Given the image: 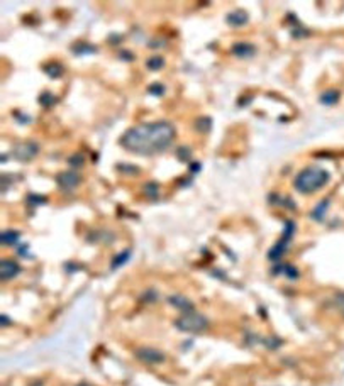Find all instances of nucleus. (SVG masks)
<instances>
[{"label":"nucleus","instance_id":"obj_1","mask_svg":"<svg viewBox=\"0 0 344 386\" xmlns=\"http://www.w3.org/2000/svg\"><path fill=\"white\" fill-rule=\"evenodd\" d=\"M175 127L166 120H156L131 127L121 137V146L129 152L153 156L166 151L175 139Z\"/></svg>","mask_w":344,"mask_h":386},{"label":"nucleus","instance_id":"obj_2","mask_svg":"<svg viewBox=\"0 0 344 386\" xmlns=\"http://www.w3.org/2000/svg\"><path fill=\"white\" fill-rule=\"evenodd\" d=\"M329 178H331L329 173L324 168L309 166L297 175L295 179H293V186L302 195H311L319 192L320 188H324L329 183Z\"/></svg>","mask_w":344,"mask_h":386},{"label":"nucleus","instance_id":"obj_3","mask_svg":"<svg viewBox=\"0 0 344 386\" xmlns=\"http://www.w3.org/2000/svg\"><path fill=\"white\" fill-rule=\"evenodd\" d=\"M178 330L182 332H188V334H198V332H204L205 328L209 327V320L205 319L204 315L197 312H187L185 315H182L180 319L175 322Z\"/></svg>","mask_w":344,"mask_h":386},{"label":"nucleus","instance_id":"obj_4","mask_svg":"<svg viewBox=\"0 0 344 386\" xmlns=\"http://www.w3.org/2000/svg\"><path fill=\"white\" fill-rule=\"evenodd\" d=\"M136 357L143 362H148V364H158V362L165 361V354L155 347H139L136 351Z\"/></svg>","mask_w":344,"mask_h":386},{"label":"nucleus","instance_id":"obj_5","mask_svg":"<svg viewBox=\"0 0 344 386\" xmlns=\"http://www.w3.org/2000/svg\"><path fill=\"white\" fill-rule=\"evenodd\" d=\"M80 175L76 173L73 170H68V171H63V173L58 175V178H56V181H58V186L61 190H64V192H71V190H75L76 186L80 185Z\"/></svg>","mask_w":344,"mask_h":386},{"label":"nucleus","instance_id":"obj_6","mask_svg":"<svg viewBox=\"0 0 344 386\" xmlns=\"http://www.w3.org/2000/svg\"><path fill=\"white\" fill-rule=\"evenodd\" d=\"M37 151H39V146L36 143H32V141H29V143L17 144L14 149V156L19 161H31L37 154Z\"/></svg>","mask_w":344,"mask_h":386},{"label":"nucleus","instance_id":"obj_7","mask_svg":"<svg viewBox=\"0 0 344 386\" xmlns=\"http://www.w3.org/2000/svg\"><path fill=\"white\" fill-rule=\"evenodd\" d=\"M19 273H21L19 263L12 261V259H3V261L0 263V278H2L3 281L12 280V278L17 276Z\"/></svg>","mask_w":344,"mask_h":386},{"label":"nucleus","instance_id":"obj_8","mask_svg":"<svg viewBox=\"0 0 344 386\" xmlns=\"http://www.w3.org/2000/svg\"><path fill=\"white\" fill-rule=\"evenodd\" d=\"M293 224L292 222H288L286 224V231H285V234H283V239L280 240V242L277 244V246L273 247V249H271V253H270V258H273V259H278L280 258L281 254H283V251H285V247H286V242H288L290 239V236L293 234Z\"/></svg>","mask_w":344,"mask_h":386},{"label":"nucleus","instance_id":"obj_9","mask_svg":"<svg viewBox=\"0 0 344 386\" xmlns=\"http://www.w3.org/2000/svg\"><path fill=\"white\" fill-rule=\"evenodd\" d=\"M232 53H234L238 58H251L256 53V48L250 43H236L232 46Z\"/></svg>","mask_w":344,"mask_h":386},{"label":"nucleus","instance_id":"obj_10","mask_svg":"<svg viewBox=\"0 0 344 386\" xmlns=\"http://www.w3.org/2000/svg\"><path fill=\"white\" fill-rule=\"evenodd\" d=\"M227 22L231 26H236V28L244 26L248 22V14L244 12V10H234V12H231L227 15Z\"/></svg>","mask_w":344,"mask_h":386},{"label":"nucleus","instance_id":"obj_11","mask_svg":"<svg viewBox=\"0 0 344 386\" xmlns=\"http://www.w3.org/2000/svg\"><path fill=\"white\" fill-rule=\"evenodd\" d=\"M170 303H173V307H178L180 310H185V312H192L193 310V307H192V301H188L187 298H183V297H171L170 298Z\"/></svg>","mask_w":344,"mask_h":386},{"label":"nucleus","instance_id":"obj_12","mask_svg":"<svg viewBox=\"0 0 344 386\" xmlns=\"http://www.w3.org/2000/svg\"><path fill=\"white\" fill-rule=\"evenodd\" d=\"M17 239H19V232L7 231V232H3V234H2V242L3 244H14Z\"/></svg>","mask_w":344,"mask_h":386},{"label":"nucleus","instance_id":"obj_13","mask_svg":"<svg viewBox=\"0 0 344 386\" xmlns=\"http://www.w3.org/2000/svg\"><path fill=\"white\" fill-rule=\"evenodd\" d=\"M338 98H339V95H338V91H334V90H331V91H327V93L322 95L324 104H336Z\"/></svg>","mask_w":344,"mask_h":386},{"label":"nucleus","instance_id":"obj_14","mask_svg":"<svg viewBox=\"0 0 344 386\" xmlns=\"http://www.w3.org/2000/svg\"><path fill=\"white\" fill-rule=\"evenodd\" d=\"M163 64H165V59L163 58H151L148 61V68L150 70H159V68H163Z\"/></svg>","mask_w":344,"mask_h":386},{"label":"nucleus","instance_id":"obj_15","mask_svg":"<svg viewBox=\"0 0 344 386\" xmlns=\"http://www.w3.org/2000/svg\"><path fill=\"white\" fill-rule=\"evenodd\" d=\"M334 300H336V305H338V310L341 312V315L344 317V293H338Z\"/></svg>","mask_w":344,"mask_h":386},{"label":"nucleus","instance_id":"obj_16","mask_svg":"<svg viewBox=\"0 0 344 386\" xmlns=\"http://www.w3.org/2000/svg\"><path fill=\"white\" fill-rule=\"evenodd\" d=\"M150 93H153V95H163V93H165V87H163V85H151L150 87Z\"/></svg>","mask_w":344,"mask_h":386}]
</instances>
